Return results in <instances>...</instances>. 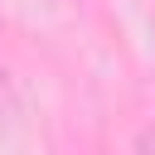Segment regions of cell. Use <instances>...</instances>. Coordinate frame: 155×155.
<instances>
[{"instance_id":"cell-1","label":"cell","mask_w":155,"mask_h":155,"mask_svg":"<svg viewBox=\"0 0 155 155\" xmlns=\"http://www.w3.org/2000/svg\"><path fill=\"white\" fill-rule=\"evenodd\" d=\"M140 150H145V155H155V131H145V136H140Z\"/></svg>"}]
</instances>
